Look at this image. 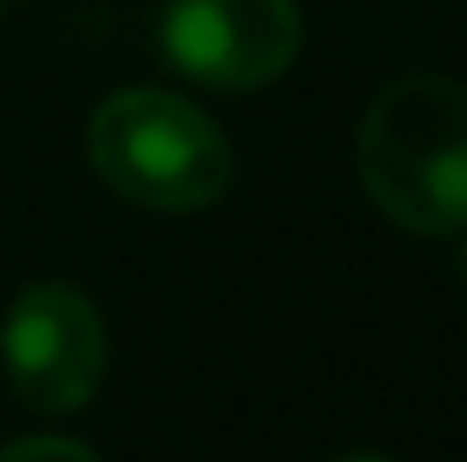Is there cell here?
Listing matches in <instances>:
<instances>
[{"mask_svg":"<svg viewBox=\"0 0 467 462\" xmlns=\"http://www.w3.org/2000/svg\"><path fill=\"white\" fill-rule=\"evenodd\" d=\"M337 462H391V457H380V452H353V457H337Z\"/></svg>","mask_w":467,"mask_h":462,"instance_id":"cell-6","label":"cell"},{"mask_svg":"<svg viewBox=\"0 0 467 462\" xmlns=\"http://www.w3.org/2000/svg\"><path fill=\"white\" fill-rule=\"evenodd\" d=\"M0 364L11 392L33 414L88 408L109 364V332L99 305L71 283L22 289L0 327Z\"/></svg>","mask_w":467,"mask_h":462,"instance_id":"cell-3","label":"cell"},{"mask_svg":"<svg viewBox=\"0 0 467 462\" xmlns=\"http://www.w3.org/2000/svg\"><path fill=\"white\" fill-rule=\"evenodd\" d=\"M457 278H462V283H467V245H462V250H457Z\"/></svg>","mask_w":467,"mask_h":462,"instance_id":"cell-7","label":"cell"},{"mask_svg":"<svg viewBox=\"0 0 467 462\" xmlns=\"http://www.w3.org/2000/svg\"><path fill=\"white\" fill-rule=\"evenodd\" d=\"M294 0H169L158 22L163 60L213 93H250L277 82L299 55Z\"/></svg>","mask_w":467,"mask_h":462,"instance_id":"cell-4","label":"cell"},{"mask_svg":"<svg viewBox=\"0 0 467 462\" xmlns=\"http://www.w3.org/2000/svg\"><path fill=\"white\" fill-rule=\"evenodd\" d=\"M0 462H99V457L82 441H66V436H27V441L0 446Z\"/></svg>","mask_w":467,"mask_h":462,"instance_id":"cell-5","label":"cell"},{"mask_svg":"<svg viewBox=\"0 0 467 462\" xmlns=\"http://www.w3.org/2000/svg\"><path fill=\"white\" fill-rule=\"evenodd\" d=\"M88 158L115 196L152 213H202L234 185L223 131L163 88L109 93L88 120Z\"/></svg>","mask_w":467,"mask_h":462,"instance_id":"cell-2","label":"cell"},{"mask_svg":"<svg viewBox=\"0 0 467 462\" xmlns=\"http://www.w3.org/2000/svg\"><path fill=\"white\" fill-rule=\"evenodd\" d=\"M358 180L408 234L467 229V88L451 77H397L358 120Z\"/></svg>","mask_w":467,"mask_h":462,"instance_id":"cell-1","label":"cell"}]
</instances>
